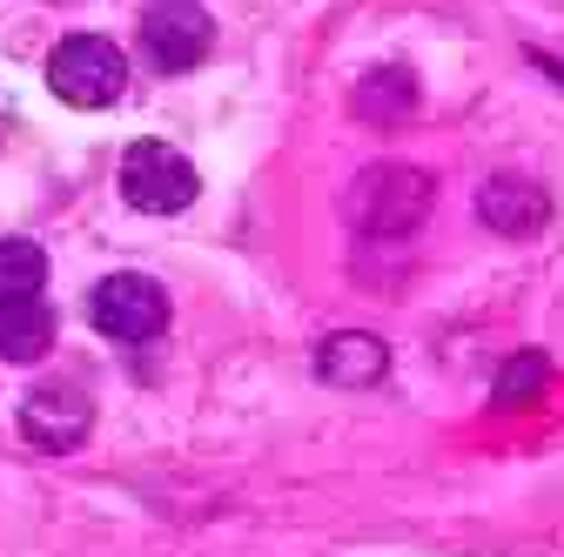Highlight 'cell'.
<instances>
[{"label": "cell", "mask_w": 564, "mask_h": 557, "mask_svg": "<svg viewBox=\"0 0 564 557\" xmlns=\"http://www.w3.org/2000/svg\"><path fill=\"white\" fill-rule=\"evenodd\" d=\"M383 370H390V350L377 336H364V329H343V336H329L316 350V376L336 383V390H370Z\"/></svg>", "instance_id": "cell-7"}, {"label": "cell", "mask_w": 564, "mask_h": 557, "mask_svg": "<svg viewBox=\"0 0 564 557\" xmlns=\"http://www.w3.org/2000/svg\"><path fill=\"white\" fill-rule=\"evenodd\" d=\"M41 283H47V255H41V242H28V236H0V303L41 296Z\"/></svg>", "instance_id": "cell-10"}, {"label": "cell", "mask_w": 564, "mask_h": 557, "mask_svg": "<svg viewBox=\"0 0 564 557\" xmlns=\"http://www.w3.org/2000/svg\"><path fill=\"white\" fill-rule=\"evenodd\" d=\"M216 47V21H208L202 0H155L141 14V54H149L162 75H188Z\"/></svg>", "instance_id": "cell-3"}, {"label": "cell", "mask_w": 564, "mask_h": 557, "mask_svg": "<svg viewBox=\"0 0 564 557\" xmlns=\"http://www.w3.org/2000/svg\"><path fill=\"white\" fill-rule=\"evenodd\" d=\"M423 208H431V182L416 168H377V175L357 182V195H349V216H357V229H370V236H410Z\"/></svg>", "instance_id": "cell-6"}, {"label": "cell", "mask_w": 564, "mask_h": 557, "mask_svg": "<svg viewBox=\"0 0 564 557\" xmlns=\"http://www.w3.org/2000/svg\"><path fill=\"white\" fill-rule=\"evenodd\" d=\"M88 430H95V396L82 390V383H34L28 390V403H21V437L34 444V450H75V444H88Z\"/></svg>", "instance_id": "cell-5"}, {"label": "cell", "mask_w": 564, "mask_h": 557, "mask_svg": "<svg viewBox=\"0 0 564 557\" xmlns=\"http://www.w3.org/2000/svg\"><path fill=\"white\" fill-rule=\"evenodd\" d=\"M88 316L115 342H155L169 329V296H162V283H149V275H108L95 290V303H88Z\"/></svg>", "instance_id": "cell-4"}, {"label": "cell", "mask_w": 564, "mask_h": 557, "mask_svg": "<svg viewBox=\"0 0 564 557\" xmlns=\"http://www.w3.org/2000/svg\"><path fill=\"white\" fill-rule=\"evenodd\" d=\"M195 188H202L195 162L182 149H169V142H134L121 155V195H128V208H141V216H182L195 201Z\"/></svg>", "instance_id": "cell-2"}, {"label": "cell", "mask_w": 564, "mask_h": 557, "mask_svg": "<svg viewBox=\"0 0 564 557\" xmlns=\"http://www.w3.org/2000/svg\"><path fill=\"white\" fill-rule=\"evenodd\" d=\"M54 350V309L41 296L0 303V363H41Z\"/></svg>", "instance_id": "cell-9"}, {"label": "cell", "mask_w": 564, "mask_h": 557, "mask_svg": "<svg viewBox=\"0 0 564 557\" xmlns=\"http://www.w3.org/2000/svg\"><path fill=\"white\" fill-rule=\"evenodd\" d=\"M544 376H551V363H544L538 350L511 357V363H505V376H498V403H531V396L544 390Z\"/></svg>", "instance_id": "cell-11"}, {"label": "cell", "mask_w": 564, "mask_h": 557, "mask_svg": "<svg viewBox=\"0 0 564 557\" xmlns=\"http://www.w3.org/2000/svg\"><path fill=\"white\" fill-rule=\"evenodd\" d=\"M477 216L498 229V236H538L544 216H551V201H544V188L505 175V182H484V188H477Z\"/></svg>", "instance_id": "cell-8"}, {"label": "cell", "mask_w": 564, "mask_h": 557, "mask_svg": "<svg viewBox=\"0 0 564 557\" xmlns=\"http://www.w3.org/2000/svg\"><path fill=\"white\" fill-rule=\"evenodd\" d=\"M47 88L67 108H108L128 88V61H121V47L108 34H67L47 54Z\"/></svg>", "instance_id": "cell-1"}]
</instances>
